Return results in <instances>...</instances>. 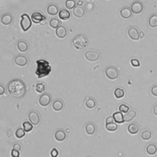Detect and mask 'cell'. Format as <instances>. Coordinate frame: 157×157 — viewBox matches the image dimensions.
I'll return each instance as SVG.
<instances>
[{
	"instance_id": "obj_1",
	"label": "cell",
	"mask_w": 157,
	"mask_h": 157,
	"mask_svg": "<svg viewBox=\"0 0 157 157\" xmlns=\"http://www.w3.org/2000/svg\"><path fill=\"white\" fill-rule=\"evenodd\" d=\"M8 90L11 97L19 99L23 98L25 95L26 87L24 81L19 78H14L9 82Z\"/></svg>"
},
{
	"instance_id": "obj_2",
	"label": "cell",
	"mask_w": 157,
	"mask_h": 157,
	"mask_svg": "<svg viewBox=\"0 0 157 157\" xmlns=\"http://www.w3.org/2000/svg\"><path fill=\"white\" fill-rule=\"evenodd\" d=\"M37 68L35 74L38 78H41L47 76L52 71V67L49 61L44 59H40L36 61Z\"/></svg>"
},
{
	"instance_id": "obj_3",
	"label": "cell",
	"mask_w": 157,
	"mask_h": 157,
	"mask_svg": "<svg viewBox=\"0 0 157 157\" xmlns=\"http://www.w3.org/2000/svg\"><path fill=\"white\" fill-rule=\"evenodd\" d=\"M72 43L76 49L81 50L87 46L88 44V39L85 35L83 34H78L72 39Z\"/></svg>"
},
{
	"instance_id": "obj_4",
	"label": "cell",
	"mask_w": 157,
	"mask_h": 157,
	"mask_svg": "<svg viewBox=\"0 0 157 157\" xmlns=\"http://www.w3.org/2000/svg\"><path fill=\"white\" fill-rule=\"evenodd\" d=\"M32 25L31 20L30 19L29 15L26 14H24L21 15L20 26L24 31H27Z\"/></svg>"
},
{
	"instance_id": "obj_5",
	"label": "cell",
	"mask_w": 157,
	"mask_h": 157,
	"mask_svg": "<svg viewBox=\"0 0 157 157\" xmlns=\"http://www.w3.org/2000/svg\"><path fill=\"white\" fill-rule=\"evenodd\" d=\"M106 76L110 80H115L119 77V71L114 66H109L106 69Z\"/></svg>"
},
{
	"instance_id": "obj_6",
	"label": "cell",
	"mask_w": 157,
	"mask_h": 157,
	"mask_svg": "<svg viewBox=\"0 0 157 157\" xmlns=\"http://www.w3.org/2000/svg\"><path fill=\"white\" fill-rule=\"evenodd\" d=\"M85 58L90 61H96L100 58V53L96 50H88L85 53Z\"/></svg>"
},
{
	"instance_id": "obj_7",
	"label": "cell",
	"mask_w": 157,
	"mask_h": 157,
	"mask_svg": "<svg viewBox=\"0 0 157 157\" xmlns=\"http://www.w3.org/2000/svg\"><path fill=\"white\" fill-rule=\"evenodd\" d=\"M51 97L49 93H44L39 97V103L42 107H46L51 103Z\"/></svg>"
},
{
	"instance_id": "obj_8",
	"label": "cell",
	"mask_w": 157,
	"mask_h": 157,
	"mask_svg": "<svg viewBox=\"0 0 157 157\" xmlns=\"http://www.w3.org/2000/svg\"><path fill=\"white\" fill-rule=\"evenodd\" d=\"M144 10V5L143 4L139 1H134L132 4L131 7V10L133 13L135 14H141Z\"/></svg>"
},
{
	"instance_id": "obj_9",
	"label": "cell",
	"mask_w": 157,
	"mask_h": 157,
	"mask_svg": "<svg viewBox=\"0 0 157 157\" xmlns=\"http://www.w3.org/2000/svg\"><path fill=\"white\" fill-rule=\"evenodd\" d=\"M28 119L33 125H37L40 122V116L36 111L32 110L28 114Z\"/></svg>"
},
{
	"instance_id": "obj_10",
	"label": "cell",
	"mask_w": 157,
	"mask_h": 157,
	"mask_svg": "<svg viewBox=\"0 0 157 157\" xmlns=\"http://www.w3.org/2000/svg\"><path fill=\"white\" fill-rule=\"evenodd\" d=\"M31 20L33 23L38 24L46 20V17L41 13L35 12L31 15Z\"/></svg>"
},
{
	"instance_id": "obj_11",
	"label": "cell",
	"mask_w": 157,
	"mask_h": 157,
	"mask_svg": "<svg viewBox=\"0 0 157 157\" xmlns=\"http://www.w3.org/2000/svg\"><path fill=\"white\" fill-rule=\"evenodd\" d=\"M128 34L129 37L134 41L139 40V39L140 38L138 29L134 26H131L128 29Z\"/></svg>"
},
{
	"instance_id": "obj_12",
	"label": "cell",
	"mask_w": 157,
	"mask_h": 157,
	"mask_svg": "<svg viewBox=\"0 0 157 157\" xmlns=\"http://www.w3.org/2000/svg\"><path fill=\"white\" fill-rule=\"evenodd\" d=\"M14 61H15V63L17 65L23 67L27 65L28 60V58L26 57V56L20 55L17 56V57L15 58Z\"/></svg>"
},
{
	"instance_id": "obj_13",
	"label": "cell",
	"mask_w": 157,
	"mask_h": 157,
	"mask_svg": "<svg viewBox=\"0 0 157 157\" xmlns=\"http://www.w3.org/2000/svg\"><path fill=\"white\" fill-rule=\"evenodd\" d=\"M67 33H68V31H67L66 27L63 25L59 26L55 31L56 35L60 39L65 38L67 36Z\"/></svg>"
},
{
	"instance_id": "obj_14",
	"label": "cell",
	"mask_w": 157,
	"mask_h": 157,
	"mask_svg": "<svg viewBox=\"0 0 157 157\" xmlns=\"http://www.w3.org/2000/svg\"><path fill=\"white\" fill-rule=\"evenodd\" d=\"M13 21V17L10 14L7 13L4 14L1 19V24L4 25H9Z\"/></svg>"
},
{
	"instance_id": "obj_15",
	"label": "cell",
	"mask_w": 157,
	"mask_h": 157,
	"mask_svg": "<svg viewBox=\"0 0 157 157\" xmlns=\"http://www.w3.org/2000/svg\"><path fill=\"white\" fill-rule=\"evenodd\" d=\"M59 11L58 7L56 4H51L48 6V7L47 8V12L49 15L51 16H54L56 15Z\"/></svg>"
},
{
	"instance_id": "obj_16",
	"label": "cell",
	"mask_w": 157,
	"mask_h": 157,
	"mask_svg": "<svg viewBox=\"0 0 157 157\" xmlns=\"http://www.w3.org/2000/svg\"><path fill=\"white\" fill-rule=\"evenodd\" d=\"M120 15L123 19H128L132 16V12L130 8L128 7H125L121 9Z\"/></svg>"
},
{
	"instance_id": "obj_17",
	"label": "cell",
	"mask_w": 157,
	"mask_h": 157,
	"mask_svg": "<svg viewBox=\"0 0 157 157\" xmlns=\"http://www.w3.org/2000/svg\"><path fill=\"white\" fill-rule=\"evenodd\" d=\"M140 130V126L136 123H133L128 126V131L131 134H136Z\"/></svg>"
},
{
	"instance_id": "obj_18",
	"label": "cell",
	"mask_w": 157,
	"mask_h": 157,
	"mask_svg": "<svg viewBox=\"0 0 157 157\" xmlns=\"http://www.w3.org/2000/svg\"><path fill=\"white\" fill-rule=\"evenodd\" d=\"M55 138L57 141L62 142L65 141L66 138V134L63 130H59L56 131L55 134Z\"/></svg>"
},
{
	"instance_id": "obj_19",
	"label": "cell",
	"mask_w": 157,
	"mask_h": 157,
	"mask_svg": "<svg viewBox=\"0 0 157 157\" xmlns=\"http://www.w3.org/2000/svg\"><path fill=\"white\" fill-rule=\"evenodd\" d=\"M96 126L93 123L89 122L85 126V131L88 135H93L96 132Z\"/></svg>"
},
{
	"instance_id": "obj_20",
	"label": "cell",
	"mask_w": 157,
	"mask_h": 157,
	"mask_svg": "<svg viewBox=\"0 0 157 157\" xmlns=\"http://www.w3.org/2000/svg\"><path fill=\"white\" fill-rule=\"evenodd\" d=\"M17 48L20 52H26L28 49V44L25 41H20L17 43Z\"/></svg>"
},
{
	"instance_id": "obj_21",
	"label": "cell",
	"mask_w": 157,
	"mask_h": 157,
	"mask_svg": "<svg viewBox=\"0 0 157 157\" xmlns=\"http://www.w3.org/2000/svg\"><path fill=\"white\" fill-rule=\"evenodd\" d=\"M137 115V113L136 110H131L127 113V114H126L124 115V120L126 122H130L131 120H133L134 118L136 117Z\"/></svg>"
},
{
	"instance_id": "obj_22",
	"label": "cell",
	"mask_w": 157,
	"mask_h": 157,
	"mask_svg": "<svg viewBox=\"0 0 157 157\" xmlns=\"http://www.w3.org/2000/svg\"><path fill=\"white\" fill-rule=\"evenodd\" d=\"M59 17L61 20L66 21L69 19L71 17V14L68 10L66 9H61L58 14Z\"/></svg>"
},
{
	"instance_id": "obj_23",
	"label": "cell",
	"mask_w": 157,
	"mask_h": 157,
	"mask_svg": "<svg viewBox=\"0 0 157 157\" xmlns=\"http://www.w3.org/2000/svg\"><path fill=\"white\" fill-rule=\"evenodd\" d=\"M74 15L77 18H82L85 14V10L81 6H76L73 10Z\"/></svg>"
},
{
	"instance_id": "obj_24",
	"label": "cell",
	"mask_w": 157,
	"mask_h": 157,
	"mask_svg": "<svg viewBox=\"0 0 157 157\" xmlns=\"http://www.w3.org/2000/svg\"><path fill=\"white\" fill-rule=\"evenodd\" d=\"M63 107H64L63 102L60 99L55 100L52 104V108L53 110L57 112L62 110L63 109Z\"/></svg>"
},
{
	"instance_id": "obj_25",
	"label": "cell",
	"mask_w": 157,
	"mask_h": 157,
	"mask_svg": "<svg viewBox=\"0 0 157 157\" xmlns=\"http://www.w3.org/2000/svg\"><path fill=\"white\" fill-rule=\"evenodd\" d=\"M113 118L114 120L116 123H123L125 122L124 120V115L121 112H116V113H114L113 114Z\"/></svg>"
},
{
	"instance_id": "obj_26",
	"label": "cell",
	"mask_w": 157,
	"mask_h": 157,
	"mask_svg": "<svg viewBox=\"0 0 157 157\" xmlns=\"http://www.w3.org/2000/svg\"><path fill=\"white\" fill-rule=\"evenodd\" d=\"M146 152L150 155H154L157 152V146L155 144H150L146 147Z\"/></svg>"
},
{
	"instance_id": "obj_27",
	"label": "cell",
	"mask_w": 157,
	"mask_h": 157,
	"mask_svg": "<svg viewBox=\"0 0 157 157\" xmlns=\"http://www.w3.org/2000/svg\"><path fill=\"white\" fill-rule=\"evenodd\" d=\"M125 92L124 89L121 87H117L114 91V96L117 99H121L125 97Z\"/></svg>"
},
{
	"instance_id": "obj_28",
	"label": "cell",
	"mask_w": 157,
	"mask_h": 157,
	"mask_svg": "<svg viewBox=\"0 0 157 157\" xmlns=\"http://www.w3.org/2000/svg\"><path fill=\"white\" fill-rule=\"evenodd\" d=\"M152 137V132L150 130H145L141 133V138L144 141H148Z\"/></svg>"
},
{
	"instance_id": "obj_29",
	"label": "cell",
	"mask_w": 157,
	"mask_h": 157,
	"mask_svg": "<svg viewBox=\"0 0 157 157\" xmlns=\"http://www.w3.org/2000/svg\"><path fill=\"white\" fill-rule=\"evenodd\" d=\"M85 105H86V107L88 109H93V108H94L95 107H96L97 101H96V100H95L94 98H90L86 101Z\"/></svg>"
},
{
	"instance_id": "obj_30",
	"label": "cell",
	"mask_w": 157,
	"mask_h": 157,
	"mask_svg": "<svg viewBox=\"0 0 157 157\" xmlns=\"http://www.w3.org/2000/svg\"><path fill=\"white\" fill-rule=\"evenodd\" d=\"M149 25L152 28H155L157 26V14H153L150 17Z\"/></svg>"
},
{
	"instance_id": "obj_31",
	"label": "cell",
	"mask_w": 157,
	"mask_h": 157,
	"mask_svg": "<svg viewBox=\"0 0 157 157\" xmlns=\"http://www.w3.org/2000/svg\"><path fill=\"white\" fill-rule=\"evenodd\" d=\"M106 128L109 131H115L118 129V125L114 122L106 123Z\"/></svg>"
},
{
	"instance_id": "obj_32",
	"label": "cell",
	"mask_w": 157,
	"mask_h": 157,
	"mask_svg": "<svg viewBox=\"0 0 157 157\" xmlns=\"http://www.w3.org/2000/svg\"><path fill=\"white\" fill-rule=\"evenodd\" d=\"M23 129L24 130V131L26 133H29L33 129V126L31 123L29 122H25L23 123Z\"/></svg>"
},
{
	"instance_id": "obj_33",
	"label": "cell",
	"mask_w": 157,
	"mask_h": 157,
	"mask_svg": "<svg viewBox=\"0 0 157 157\" xmlns=\"http://www.w3.org/2000/svg\"><path fill=\"white\" fill-rule=\"evenodd\" d=\"M75 0H66L65 2V6L68 9H72L76 7Z\"/></svg>"
},
{
	"instance_id": "obj_34",
	"label": "cell",
	"mask_w": 157,
	"mask_h": 157,
	"mask_svg": "<svg viewBox=\"0 0 157 157\" xmlns=\"http://www.w3.org/2000/svg\"><path fill=\"white\" fill-rule=\"evenodd\" d=\"M36 91L39 93H43L46 90V86L43 83H38L36 85Z\"/></svg>"
},
{
	"instance_id": "obj_35",
	"label": "cell",
	"mask_w": 157,
	"mask_h": 157,
	"mask_svg": "<svg viewBox=\"0 0 157 157\" xmlns=\"http://www.w3.org/2000/svg\"><path fill=\"white\" fill-rule=\"evenodd\" d=\"M49 25L52 28L57 29V28L60 26V21L57 19H52L50 21Z\"/></svg>"
},
{
	"instance_id": "obj_36",
	"label": "cell",
	"mask_w": 157,
	"mask_h": 157,
	"mask_svg": "<svg viewBox=\"0 0 157 157\" xmlns=\"http://www.w3.org/2000/svg\"><path fill=\"white\" fill-rule=\"evenodd\" d=\"M25 133L26 132L24 131V129H22L21 128H18L15 131V136L18 139H21L25 136Z\"/></svg>"
},
{
	"instance_id": "obj_37",
	"label": "cell",
	"mask_w": 157,
	"mask_h": 157,
	"mask_svg": "<svg viewBox=\"0 0 157 157\" xmlns=\"http://www.w3.org/2000/svg\"><path fill=\"white\" fill-rule=\"evenodd\" d=\"M130 110V107L125 104H122L119 106V110L122 113H127Z\"/></svg>"
},
{
	"instance_id": "obj_38",
	"label": "cell",
	"mask_w": 157,
	"mask_h": 157,
	"mask_svg": "<svg viewBox=\"0 0 157 157\" xmlns=\"http://www.w3.org/2000/svg\"><path fill=\"white\" fill-rule=\"evenodd\" d=\"M11 156L13 157H19L20 156L19 151L13 149L12 151H11Z\"/></svg>"
},
{
	"instance_id": "obj_39",
	"label": "cell",
	"mask_w": 157,
	"mask_h": 157,
	"mask_svg": "<svg viewBox=\"0 0 157 157\" xmlns=\"http://www.w3.org/2000/svg\"><path fill=\"white\" fill-rule=\"evenodd\" d=\"M131 65L134 67H139L140 66V62L137 59H133L131 61Z\"/></svg>"
},
{
	"instance_id": "obj_40",
	"label": "cell",
	"mask_w": 157,
	"mask_h": 157,
	"mask_svg": "<svg viewBox=\"0 0 157 157\" xmlns=\"http://www.w3.org/2000/svg\"><path fill=\"white\" fill-rule=\"evenodd\" d=\"M50 155L52 157H57L58 155V151L56 149H53L50 152Z\"/></svg>"
},
{
	"instance_id": "obj_41",
	"label": "cell",
	"mask_w": 157,
	"mask_h": 157,
	"mask_svg": "<svg viewBox=\"0 0 157 157\" xmlns=\"http://www.w3.org/2000/svg\"><path fill=\"white\" fill-rule=\"evenodd\" d=\"M151 93L155 97H157V85H154L151 88Z\"/></svg>"
},
{
	"instance_id": "obj_42",
	"label": "cell",
	"mask_w": 157,
	"mask_h": 157,
	"mask_svg": "<svg viewBox=\"0 0 157 157\" xmlns=\"http://www.w3.org/2000/svg\"><path fill=\"white\" fill-rule=\"evenodd\" d=\"M5 91H6V89H5L4 86L1 85V84H0V96H1V95H3L5 93Z\"/></svg>"
},
{
	"instance_id": "obj_43",
	"label": "cell",
	"mask_w": 157,
	"mask_h": 157,
	"mask_svg": "<svg viewBox=\"0 0 157 157\" xmlns=\"http://www.w3.org/2000/svg\"><path fill=\"white\" fill-rule=\"evenodd\" d=\"M114 118H113V117H111V116H110V117H108V118H107V119H106V123H113V122H114Z\"/></svg>"
},
{
	"instance_id": "obj_44",
	"label": "cell",
	"mask_w": 157,
	"mask_h": 157,
	"mask_svg": "<svg viewBox=\"0 0 157 157\" xmlns=\"http://www.w3.org/2000/svg\"><path fill=\"white\" fill-rule=\"evenodd\" d=\"M21 145L19 144H15L13 146V149L15 150H17L18 151H20L21 150Z\"/></svg>"
},
{
	"instance_id": "obj_45",
	"label": "cell",
	"mask_w": 157,
	"mask_h": 157,
	"mask_svg": "<svg viewBox=\"0 0 157 157\" xmlns=\"http://www.w3.org/2000/svg\"><path fill=\"white\" fill-rule=\"evenodd\" d=\"M153 112H154V114L156 116H157V104H156L154 106Z\"/></svg>"
},
{
	"instance_id": "obj_46",
	"label": "cell",
	"mask_w": 157,
	"mask_h": 157,
	"mask_svg": "<svg viewBox=\"0 0 157 157\" xmlns=\"http://www.w3.org/2000/svg\"><path fill=\"white\" fill-rule=\"evenodd\" d=\"M139 36L141 37V38H144V32H142V31L140 32V33H139Z\"/></svg>"
},
{
	"instance_id": "obj_47",
	"label": "cell",
	"mask_w": 157,
	"mask_h": 157,
	"mask_svg": "<svg viewBox=\"0 0 157 157\" xmlns=\"http://www.w3.org/2000/svg\"><path fill=\"white\" fill-rule=\"evenodd\" d=\"M83 2L82 1H78V3H77V5H78V6H81Z\"/></svg>"
},
{
	"instance_id": "obj_48",
	"label": "cell",
	"mask_w": 157,
	"mask_h": 157,
	"mask_svg": "<svg viewBox=\"0 0 157 157\" xmlns=\"http://www.w3.org/2000/svg\"><path fill=\"white\" fill-rule=\"evenodd\" d=\"M88 1H93V0H88Z\"/></svg>"
}]
</instances>
